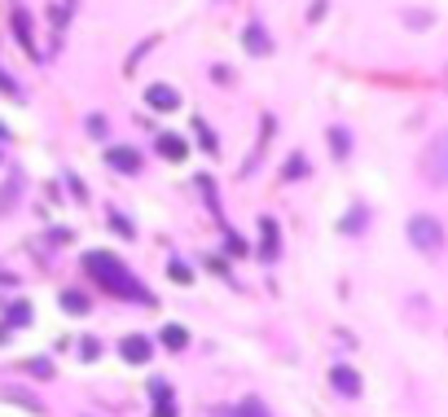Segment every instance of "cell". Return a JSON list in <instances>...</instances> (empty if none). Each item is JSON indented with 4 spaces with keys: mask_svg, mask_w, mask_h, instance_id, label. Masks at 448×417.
I'll return each mask as SVG.
<instances>
[{
    "mask_svg": "<svg viewBox=\"0 0 448 417\" xmlns=\"http://www.w3.org/2000/svg\"><path fill=\"white\" fill-rule=\"evenodd\" d=\"M84 268H88V273L105 285V290H110V295L132 299V303H150V290H145V285L119 264L115 255H105V250H88V255H84Z\"/></svg>",
    "mask_w": 448,
    "mask_h": 417,
    "instance_id": "6da1fadb",
    "label": "cell"
},
{
    "mask_svg": "<svg viewBox=\"0 0 448 417\" xmlns=\"http://www.w3.org/2000/svg\"><path fill=\"white\" fill-rule=\"evenodd\" d=\"M88 132H93V137H105V123H101V115H93V119H88Z\"/></svg>",
    "mask_w": 448,
    "mask_h": 417,
    "instance_id": "ac0fdd59",
    "label": "cell"
},
{
    "mask_svg": "<svg viewBox=\"0 0 448 417\" xmlns=\"http://www.w3.org/2000/svg\"><path fill=\"white\" fill-rule=\"evenodd\" d=\"M0 400H14V404H22L26 413H44V404L31 396V391H18V386H5V391H0Z\"/></svg>",
    "mask_w": 448,
    "mask_h": 417,
    "instance_id": "52a82bcc",
    "label": "cell"
},
{
    "mask_svg": "<svg viewBox=\"0 0 448 417\" xmlns=\"http://www.w3.org/2000/svg\"><path fill=\"white\" fill-rule=\"evenodd\" d=\"M330 378H334V391H343V396H356V391H360V378H356V369H334Z\"/></svg>",
    "mask_w": 448,
    "mask_h": 417,
    "instance_id": "9c48e42d",
    "label": "cell"
},
{
    "mask_svg": "<svg viewBox=\"0 0 448 417\" xmlns=\"http://www.w3.org/2000/svg\"><path fill=\"white\" fill-rule=\"evenodd\" d=\"M145 101H150L154 110H176V106H180V93H176L172 84H150V88H145Z\"/></svg>",
    "mask_w": 448,
    "mask_h": 417,
    "instance_id": "5b68a950",
    "label": "cell"
},
{
    "mask_svg": "<svg viewBox=\"0 0 448 417\" xmlns=\"http://www.w3.org/2000/svg\"><path fill=\"white\" fill-rule=\"evenodd\" d=\"M184 343H189V334H184L180 325H167V329H163V347H172V352H180Z\"/></svg>",
    "mask_w": 448,
    "mask_h": 417,
    "instance_id": "7c38bea8",
    "label": "cell"
},
{
    "mask_svg": "<svg viewBox=\"0 0 448 417\" xmlns=\"http://www.w3.org/2000/svg\"><path fill=\"white\" fill-rule=\"evenodd\" d=\"M330 145H334V154L343 159V154H348V132H343V127H334V132H330Z\"/></svg>",
    "mask_w": 448,
    "mask_h": 417,
    "instance_id": "2e32d148",
    "label": "cell"
},
{
    "mask_svg": "<svg viewBox=\"0 0 448 417\" xmlns=\"http://www.w3.org/2000/svg\"><path fill=\"white\" fill-rule=\"evenodd\" d=\"M105 163L119 167L123 176H137V171H141V154L132 149V145H115V149H105Z\"/></svg>",
    "mask_w": 448,
    "mask_h": 417,
    "instance_id": "277c9868",
    "label": "cell"
},
{
    "mask_svg": "<svg viewBox=\"0 0 448 417\" xmlns=\"http://www.w3.org/2000/svg\"><path fill=\"white\" fill-rule=\"evenodd\" d=\"M422 176L427 185H448V132H435L422 149Z\"/></svg>",
    "mask_w": 448,
    "mask_h": 417,
    "instance_id": "7a4b0ae2",
    "label": "cell"
},
{
    "mask_svg": "<svg viewBox=\"0 0 448 417\" xmlns=\"http://www.w3.org/2000/svg\"><path fill=\"white\" fill-rule=\"evenodd\" d=\"M237 417H269V408H264L259 400H242V408H237Z\"/></svg>",
    "mask_w": 448,
    "mask_h": 417,
    "instance_id": "5bb4252c",
    "label": "cell"
},
{
    "mask_svg": "<svg viewBox=\"0 0 448 417\" xmlns=\"http://www.w3.org/2000/svg\"><path fill=\"white\" fill-rule=\"evenodd\" d=\"M62 307L71 312V317H84V312H88V299L79 295V290H66V295H62Z\"/></svg>",
    "mask_w": 448,
    "mask_h": 417,
    "instance_id": "30bf717a",
    "label": "cell"
},
{
    "mask_svg": "<svg viewBox=\"0 0 448 417\" xmlns=\"http://www.w3.org/2000/svg\"><path fill=\"white\" fill-rule=\"evenodd\" d=\"M246 44L255 48V53H269V36H264L259 27H246Z\"/></svg>",
    "mask_w": 448,
    "mask_h": 417,
    "instance_id": "4fadbf2b",
    "label": "cell"
},
{
    "mask_svg": "<svg viewBox=\"0 0 448 417\" xmlns=\"http://www.w3.org/2000/svg\"><path fill=\"white\" fill-rule=\"evenodd\" d=\"M158 154H163V159H184V154H189V145H184L180 137H172V132H163V137H158Z\"/></svg>",
    "mask_w": 448,
    "mask_h": 417,
    "instance_id": "ba28073f",
    "label": "cell"
},
{
    "mask_svg": "<svg viewBox=\"0 0 448 417\" xmlns=\"http://www.w3.org/2000/svg\"><path fill=\"white\" fill-rule=\"evenodd\" d=\"M167 273H172V281H180V285H189V281H194V273L184 268L180 259H172V268H167Z\"/></svg>",
    "mask_w": 448,
    "mask_h": 417,
    "instance_id": "9a60e30c",
    "label": "cell"
},
{
    "mask_svg": "<svg viewBox=\"0 0 448 417\" xmlns=\"http://www.w3.org/2000/svg\"><path fill=\"white\" fill-rule=\"evenodd\" d=\"M264 259H277V224L273 220H264Z\"/></svg>",
    "mask_w": 448,
    "mask_h": 417,
    "instance_id": "8fae6325",
    "label": "cell"
},
{
    "mask_svg": "<svg viewBox=\"0 0 448 417\" xmlns=\"http://www.w3.org/2000/svg\"><path fill=\"white\" fill-rule=\"evenodd\" d=\"M79 343H84V347H79V352H84V360H93V356H97V338H79Z\"/></svg>",
    "mask_w": 448,
    "mask_h": 417,
    "instance_id": "e0dca14e",
    "label": "cell"
},
{
    "mask_svg": "<svg viewBox=\"0 0 448 417\" xmlns=\"http://www.w3.org/2000/svg\"><path fill=\"white\" fill-rule=\"evenodd\" d=\"M409 242H413L417 250H439V246H444V228H439V220H431V216H413V220H409Z\"/></svg>",
    "mask_w": 448,
    "mask_h": 417,
    "instance_id": "3957f363",
    "label": "cell"
},
{
    "mask_svg": "<svg viewBox=\"0 0 448 417\" xmlns=\"http://www.w3.org/2000/svg\"><path fill=\"white\" fill-rule=\"evenodd\" d=\"M119 352H123V360H132V364H137V360L145 364L154 347H150V338H141V334H132V338H123V347H119Z\"/></svg>",
    "mask_w": 448,
    "mask_h": 417,
    "instance_id": "8992f818",
    "label": "cell"
},
{
    "mask_svg": "<svg viewBox=\"0 0 448 417\" xmlns=\"http://www.w3.org/2000/svg\"><path fill=\"white\" fill-rule=\"evenodd\" d=\"M0 88H5V93H14V97H18V84L9 80V75H5V70H0Z\"/></svg>",
    "mask_w": 448,
    "mask_h": 417,
    "instance_id": "d6986e66",
    "label": "cell"
}]
</instances>
